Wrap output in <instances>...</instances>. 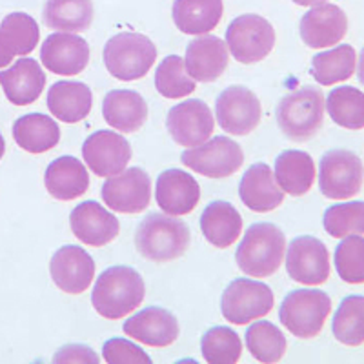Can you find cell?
I'll use <instances>...</instances> for the list:
<instances>
[{
	"label": "cell",
	"instance_id": "cell-3",
	"mask_svg": "<svg viewBox=\"0 0 364 364\" xmlns=\"http://www.w3.org/2000/svg\"><path fill=\"white\" fill-rule=\"evenodd\" d=\"M135 246L148 261H175L190 246V228L168 213H151L136 228Z\"/></svg>",
	"mask_w": 364,
	"mask_h": 364
},
{
	"label": "cell",
	"instance_id": "cell-23",
	"mask_svg": "<svg viewBox=\"0 0 364 364\" xmlns=\"http://www.w3.org/2000/svg\"><path fill=\"white\" fill-rule=\"evenodd\" d=\"M239 195L242 204L257 213L273 211L284 200V191L279 188L272 168L264 162L253 164L245 171L239 182Z\"/></svg>",
	"mask_w": 364,
	"mask_h": 364
},
{
	"label": "cell",
	"instance_id": "cell-6",
	"mask_svg": "<svg viewBox=\"0 0 364 364\" xmlns=\"http://www.w3.org/2000/svg\"><path fill=\"white\" fill-rule=\"evenodd\" d=\"M331 314V299L321 290H295L282 301L279 318L282 326L299 339H314L321 333L328 315Z\"/></svg>",
	"mask_w": 364,
	"mask_h": 364
},
{
	"label": "cell",
	"instance_id": "cell-41",
	"mask_svg": "<svg viewBox=\"0 0 364 364\" xmlns=\"http://www.w3.org/2000/svg\"><path fill=\"white\" fill-rule=\"evenodd\" d=\"M339 277L348 284H364V237H344L333 255Z\"/></svg>",
	"mask_w": 364,
	"mask_h": 364
},
{
	"label": "cell",
	"instance_id": "cell-8",
	"mask_svg": "<svg viewBox=\"0 0 364 364\" xmlns=\"http://www.w3.org/2000/svg\"><path fill=\"white\" fill-rule=\"evenodd\" d=\"M228 50L237 63L255 64L272 53L275 29L259 15H240L226 29Z\"/></svg>",
	"mask_w": 364,
	"mask_h": 364
},
{
	"label": "cell",
	"instance_id": "cell-46",
	"mask_svg": "<svg viewBox=\"0 0 364 364\" xmlns=\"http://www.w3.org/2000/svg\"><path fill=\"white\" fill-rule=\"evenodd\" d=\"M295 4L299 6H317V4H323V2H328V0H291Z\"/></svg>",
	"mask_w": 364,
	"mask_h": 364
},
{
	"label": "cell",
	"instance_id": "cell-14",
	"mask_svg": "<svg viewBox=\"0 0 364 364\" xmlns=\"http://www.w3.org/2000/svg\"><path fill=\"white\" fill-rule=\"evenodd\" d=\"M166 126L177 144L184 148H195L213 135L215 120L206 102L199 99H190L170 109Z\"/></svg>",
	"mask_w": 364,
	"mask_h": 364
},
{
	"label": "cell",
	"instance_id": "cell-20",
	"mask_svg": "<svg viewBox=\"0 0 364 364\" xmlns=\"http://www.w3.org/2000/svg\"><path fill=\"white\" fill-rule=\"evenodd\" d=\"M155 200L168 215H188L200 200L199 182L182 170H166L155 184Z\"/></svg>",
	"mask_w": 364,
	"mask_h": 364
},
{
	"label": "cell",
	"instance_id": "cell-19",
	"mask_svg": "<svg viewBox=\"0 0 364 364\" xmlns=\"http://www.w3.org/2000/svg\"><path fill=\"white\" fill-rule=\"evenodd\" d=\"M70 226L77 239L93 248L109 245L120 232L117 217L95 200H86L75 208L70 215Z\"/></svg>",
	"mask_w": 364,
	"mask_h": 364
},
{
	"label": "cell",
	"instance_id": "cell-24",
	"mask_svg": "<svg viewBox=\"0 0 364 364\" xmlns=\"http://www.w3.org/2000/svg\"><path fill=\"white\" fill-rule=\"evenodd\" d=\"M0 86L15 106L33 104L42 95L46 75L33 58H21L8 70L0 71Z\"/></svg>",
	"mask_w": 364,
	"mask_h": 364
},
{
	"label": "cell",
	"instance_id": "cell-1",
	"mask_svg": "<svg viewBox=\"0 0 364 364\" xmlns=\"http://www.w3.org/2000/svg\"><path fill=\"white\" fill-rule=\"evenodd\" d=\"M144 294L146 288L141 273L128 266H113L97 277L91 302L97 314L117 321L141 306Z\"/></svg>",
	"mask_w": 364,
	"mask_h": 364
},
{
	"label": "cell",
	"instance_id": "cell-22",
	"mask_svg": "<svg viewBox=\"0 0 364 364\" xmlns=\"http://www.w3.org/2000/svg\"><path fill=\"white\" fill-rule=\"evenodd\" d=\"M230 50L224 41L217 37H197L186 48V71L193 80L213 82L226 71Z\"/></svg>",
	"mask_w": 364,
	"mask_h": 364
},
{
	"label": "cell",
	"instance_id": "cell-17",
	"mask_svg": "<svg viewBox=\"0 0 364 364\" xmlns=\"http://www.w3.org/2000/svg\"><path fill=\"white\" fill-rule=\"evenodd\" d=\"M50 272L58 290L70 295H80L93 282L95 262L80 246H63L51 257Z\"/></svg>",
	"mask_w": 364,
	"mask_h": 364
},
{
	"label": "cell",
	"instance_id": "cell-44",
	"mask_svg": "<svg viewBox=\"0 0 364 364\" xmlns=\"http://www.w3.org/2000/svg\"><path fill=\"white\" fill-rule=\"evenodd\" d=\"M11 60H13V55L8 53L4 46H2V42H0V68L9 66V64H11Z\"/></svg>",
	"mask_w": 364,
	"mask_h": 364
},
{
	"label": "cell",
	"instance_id": "cell-18",
	"mask_svg": "<svg viewBox=\"0 0 364 364\" xmlns=\"http://www.w3.org/2000/svg\"><path fill=\"white\" fill-rule=\"evenodd\" d=\"M42 66L51 73L73 77L86 70L90 63V46L82 37L71 33H53L41 48Z\"/></svg>",
	"mask_w": 364,
	"mask_h": 364
},
{
	"label": "cell",
	"instance_id": "cell-36",
	"mask_svg": "<svg viewBox=\"0 0 364 364\" xmlns=\"http://www.w3.org/2000/svg\"><path fill=\"white\" fill-rule=\"evenodd\" d=\"M333 337L344 346L364 344V297L350 295L343 299L331 321Z\"/></svg>",
	"mask_w": 364,
	"mask_h": 364
},
{
	"label": "cell",
	"instance_id": "cell-39",
	"mask_svg": "<svg viewBox=\"0 0 364 364\" xmlns=\"http://www.w3.org/2000/svg\"><path fill=\"white\" fill-rule=\"evenodd\" d=\"M155 87L166 99H182L195 91V80L186 71L184 58L177 55L166 57L155 71Z\"/></svg>",
	"mask_w": 364,
	"mask_h": 364
},
{
	"label": "cell",
	"instance_id": "cell-12",
	"mask_svg": "<svg viewBox=\"0 0 364 364\" xmlns=\"http://www.w3.org/2000/svg\"><path fill=\"white\" fill-rule=\"evenodd\" d=\"M288 275L299 284L318 286L330 279V253L323 240L310 235L297 237L286 253Z\"/></svg>",
	"mask_w": 364,
	"mask_h": 364
},
{
	"label": "cell",
	"instance_id": "cell-4",
	"mask_svg": "<svg viewBox=\"0 0 364 364\" xmlns=\"http://www.w3.org/2000/svg\"><path fill=\"white\" fill-rule=\"evenodd\" d=\"M324 120V97L315 87H301L277 106V124L288 139L295 142L310 141Z\"/></svg>",
	"mask_w": 364,
	"mask_h": 364
},
{
	"label": "cell",
	"instance_id": "cell-34",
	"mask_svg": "<svg viewBox=\"0 0 364 364\" xmlns=\"http://www.w3.org/2000/svg\"><path fill=\"white\" fill-rule=\"evenodd\" d=\"M38 37H41V29L37 21L29 17L28 13H9L0 24V42L13 57L31 53L37 48Z\"/></svg>",
	"mask_w": 364,
	"mask_h": 364
},
{
	"label": "cell",
	"instance_id": "cell-35",
	"mask_svg": "<svg viewBox=\"0 0 364 364\" xmlns=\"http://www.w3.org/2000/svg\"><path fill=\"white\" fill-rule=\"evenodd\" d=\"M326 112L337 126L346 129L364 128V93L353 86H341L330 91Z\"/></svg>",
	"mask_w": 364,
	"mask_h": 364
},
{
	"label": "cell",
	"instance_id": "cell-47",
	"mask_svg": "<svg viewBox=\"0 0 364 364\" xmlns=\"http://www.w3.org/2000/svg\"><path fill=\"white\" fill-rule=\"evenodd\" d=\"M6 154V142H4V136H2V133H0V159L4 157Z\"/></svg>",
	"mask_w": 364,
	"mask_h": 364
},
{
	"label": "cell",
	"instance_id": "cell-5",
	"mask_svg": "<svg viewBox=\"0 0 364 364\" xmlns=\"http://www.w3.org/2000/svg\"><path fill=\"white\" fill-rule=\"evenodd\" d=\"M104 64L117 80L142 79L157 58V48L146 35L119 33L104 46Z\"/></svg>",
	"mask_w": 364,
	"mask_h": 364
},
{
	"label": "cell",
	"instance_id": "cell-43",
	"mask_svg": "<svg viewBox=\"0 0 364 364\" xmlns=\"http://www.w3.org/2000/svg\"><path fill=\"white\" fill-rule=\"evenodd\" d=\"M53 363L66 364V363H77V364H99L100 359L91 348L82 346V344H70V346L60 348L53 357Z\"/></svg>",
	"mask_w": 364,
	"mask_h": 364
},
{
	"label": "cell",
	"instance_id": "cell-26",
	"mask_svg": "<svg viewBox=\"0 0 364 364\" xmlns=\"http://www.w3.org/2000/svg\"><path fill=\"white\" fill-rule=\"evenodd\" d=\"M46 190L58 200H73L82 197L90 188V175L82 162L75 157H58L48 166L44 173Z\"/></svg>",
	"mask_w": 364,
	"mask_h": 364
},
{
	"label": "cell",
	"instance_id": "cell-31",
	"mask_svg": "<svg viewBox=\"0 0 364 364\" xmlns=\"http://www.w3.org/2000/svg\"><path fill=\"white\" fill-rule=\"evenodd\" d=\"M275 181L279 188L291 197H301L311 190L315 182V162L306 151L288 149L275 161Z\"/></svg>",
	"mask_w": 364,
	"mask_h": 364
},
{
	"label": "cell",
	"instance_id": "cell-38",
	"mask_svg": "<svg viewBox=\"0 0 364 364\" xmlns=\"http://www.w3.org/2000/svg\"><path fill=\"white\" fill-rule=\"evenodd\" d=\"M200 352L208 364H235L242 355V341L232 328L215 326L200 339Z\"/></svg>",
	"mask_w": 364,
	"mask_h": 364
},
{
	"label": "cell",
	"instance_id": "cell-33",
	"mask_svg": "<svg viewBox=\"0 0 364 364\" xmlns=\"http://www.w3.org/2000/svg\"><path fill=\"white\" fill-rule=\"evenodd\" d=\"M357 53L350 44H341L330 51H321L311 60V75L321 86L344 82L355 73Z\"/></svg>",
	"mask_w": 364,
	"mask_h": 364
},
{
	"label": "cell",
	"instance_id": "cell-7",
	"mask_svg": "<svg viewBox=\"0 0 364 364\" xmlns=\"http://www.w3.org/2000/svg\"><path fill=\"white\" fill-rule=\"evenodd\" d=\"M364 182V164L348 149H331L318 164V190L326 199L346 200L355 197Z\"/></svg>",
	"mask_w": 364,
	"mask_h": 364
},
{
	"label": "cell",
	"instance_id": "cell-30",
	"mask_svg": "<svg viewBox=\"0 0 364 364\" xmlns=\"http://www.w3.org/2000/svg\"><path fill=\"white\" fill-rule=\"evenodd\" d=\"M13 139L28 154H46L60 141V128L44 113H29L13 124Z\"/></svg>",
	"mask_w": 364,
	"mask_h": 364
},
{
	"label": "cell",
	"instance_id": "cell-15",
	"mask_svg": "<svg viewBox=\"0 0 364 364\" xmlns=\"http://www.w3.org/2000/svg\"><path fill=\"white\" fill-rule=\"evenodd\" d=\"M82 159L97 177H113L126 170L132 159V146L124 136L100 129L84 141Z\"/></svg>",
	"mask_w": 364,
	"mask_h": 364
},
{
	"label": "cell",
	"instance_id": "cell-13",
	"mask_svg": "<svg viewBox=\"0 0 364 364\" xmlns=\"http://www.w3.org/2000/svg\"><path fill=\"white\" fill-rule=\"evenodd\" d=\"M102 200L112 211L141 213L151 200V178L141 168L120 171L104 182Z\"/></svg>",
	"mask_w": 364,
	"mask_h": 364
},
{
	"label": "cell",
	"instance_id": "cell-29",
	"mask_svg": "<svg viewBox=\"0 0 364 364\" xmlns=\"http://www.w3.org/2000/svg\"><path fill=\"white\" fill-rule=\"evenodd\" d=\"M223 0H175L171 15L184 35H206L223 18Z\"/></svg>",
	"mask_w": 364,
	"mask_h": 364
},
{
	"label": "cell",
	"instance_id": "cell-10",
	"mask_svg": "<svg viewBox=\"0 0 364 364\" xmlns=\"http://www.w3.org/2000/svg\"><path fill=\"white\" fill-rule=\"evenodd\" d=\"M182 164L210 178H224L242 168L245 154L235 141L228 136H213L181 155Z\"/></svg>",
	"mask_w": 364,
	"mask_h": 364
},
{
	"label": "cell",
	"instance_id": "cell-9",
	"mask_svg": "<svg viewBox=\"0 0 364 364\" xmlns=\"http://www.w3.org/2000/svg\"><path fill=\"white\" fill-rule=\"evenodd\" d=\"M273 302V291L268 284L250 279H235L224 290L220 310L228 323L242 326L268 315Z\"/></svg>",
	"mask_w": 364,
	"mask_h": 364
},
{
	"label": "cell",
	"instance_id": "cell-16",
	"mask_svg": "<svg viewBox=\"0 0 364 364\" xmlns=\"http://www.w3.org/2000/svg\"><path fill=\"white\" fill-rule=\"evenodd\" d=\"M302 42L311 50H324L339 44L348 31L346 13L336 4H317L304 13L299 24Z\"/></svg>",
	"mask_w": 364,
	"mask_h": 364
},
{
	"label": "cell",
	"instance_id": "cell-42",
	"mask_svg": "<svg viewBox=\"0 0 364 364\" xmlns=\"http://www.w3.org/2000/svg\"><path fill=\"white\" fill-rule=\"evenodd\" d=\"M102 357L108 364H151V359L141 346L126 339H109L104 343Z\"/></svg>",
	"mask_w": 364,
	"mask_h": 364
},
{
	"label": "cell",
	"instance_id": "cell-32",
	"mask_svg": "<svg viewBox=\"0 0 364 364\" xmlns=\"http://www.w3.org/2000/svg\"><path fill=\"white\" fill-rule=\"evenodd\" d=\"M44 24L64 33L86 31L93 22L91 0H46L42 11Z\"/></svg>",
	"mask_w": 364,
	"mask_h": 364
},
{
	"label": "cell",
	"instance_id": "cell-21",
	"mask_svg": "<svg viewBox=\"0 0 364 364\" xmlns=\"http://www.w3.org/2000/svg\"><path fill=\"white\" fill-rule=\"evenodd\" d=\"M124 333L146 346L166 348L177 341L181 328L171 311L164 308H146L141 314L133 315L122 326Z\"/></svg>",
	"mask_w": 364,
	"mask_h": 364
},
{
	"label": "cell",
	"instance_id": "cell-11",
	"mask_svg": "<svg viewBox=\"0 0 364 364\" xmlns=\"http://www.w3.org/2000/svg\"><path fill=\"white\" fill-rule=\"evenodd\" d=\"M220 128L230 135H248L261 122V100L246 86H230L215 102Z\"/></svg>",
	"mask_w": 364,
	"mask_h": 364
},
{
	"label": "cell",
	"instance_id": "cell-45",
	"mask_svg": "<svg viewBox=\"0 0 364 364\" xmlns=\"http://www.w3.org/2000/svg\"><path fill=\"white\" fill-rule=\"evenodd\" d=\"M357 77H359V82L364 86V48L360 51L359 57V66H357Z\"/></svg>",
	"mask_w": 364,
	"mask_h": 364
},
{
	"label": "cell",
	"instance_id": "cell-27",
	"mask_svg": "<svg viewBox=\"0 0 364 364\" xmlns=\"http://www.w3.org/2000/svg\"><path fill=\"white\" fill-rule=\"evenodd\" d=\"M93 106L91 90L84 82L60 80L53 84L48 93V108L55 119L75 124L86 119Z\"/></svg>",
	"mask_w": 364,
	"mask_h": 364
},
{
	"label": "cell",
	"instance_id": "cell-28",
	"mask_svg": "<svg viewBox=\"0 0 364 364\" xmlns=\"http://www.w3.org/2000/svg\"><path fill=\"white\" fill-rule=\"evenodd\" d=\"M200 230L210 245L215 248H230L242 233V217L233 204L215 200L208 204L200 215Z\"/></svg>",
	"mask_w": 364,
	"mask_h": 364
},
{
	"label": "cell",
	"instance_id": "cell-2",
	"mask_svg": "<svg viewBox=\"0 0 364 364\" xmlns=\"http://www.w3.org/2000/svg\"><path fill=\"white\" fill-rule=\"evenodd\" d=\"M286 255L284 233L269 223L253 224L237 248V264L246 275L264 279L273 275Z\"/></svg>",
	"mask_w": 364,
	"mask_h": 364
},
{
	"label": "cell",
	"instance_id": "cell-25",
	"mask_svg": "<svg viewBox=\"0 0 364 364\" xmlns=\"http://www.w3.org/2000/svg\"><path fill=\"white\" fill-rule=\"evenodd\" d=\"M104 120L122 133H135L148 119V104L136 91L113 90L104 97Z\"/></svg>",
	"mask_w": 364,
	"mask_h": 364
},
{
	"label": "cell",
	"instance_id": "cell-40",
	"mask_svg": "<svg viewBox=\"0 0 364 364\" xmlns=\"http://www.w3.org/2000/svg\"><path fill=\"white\" fill-rule=\"evenodd\" d=\"M324 230L333 239H344L348 235H364V203H350L330 206L324 213Z\"/></svg>",
	"mask_w": 364,
	"mask_h": 364
},
{
	"label": "cell",
	"instance_id": "cell-37",
	"mask_svg": "<svg viewBox=\"0 0 364 364\" xmlns=\"http://www.w3.org/2000/svg\"><path fill=\"white\" fill-rule=\"evenodd\" d=\"M246 346L259 363L273 364L284 357L288 341L275 324L268 321H257L246 330Z\"/></svg>",
	"mask_w": 364,
	"mask_h": 364
}]
</instances>
